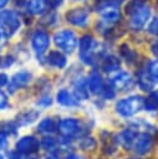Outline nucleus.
Returning a JSON list of instances; mask_svg holds the SVG:
<instances>
[{
  "label": "nucleus",
  "mask_w": 158,
  "mask_h": 159,
  "mask_svg": "<svg viewBox=\"0 0 158 159\" xmlns=\"http://www.w3.org/2000/svg\"><path fill=\"white\" fill-rule=\"evenodd\" d=\"M32 80V75L31 72L26 71V70H21L16 73L12 75L10 82L7 83V89L14 93L16 89H20V88H25L26 86H29V83L31 82Z\"/></svg>",
  "instance_id": "12"
},
{
  "label": "nucleus",
  "mask_w": 158,
  "mask_h": 159,
  "mask_svg": "<svg viewBox=\"0 0 158 159\" xmlns=\"http://www.w3.org/2000/svg\"><path fill=\"white\" fill-rule=\"evenodd\" d=\"M7 159H25V157L22 153H20L19 150L15 149V150H10L7 153Z\"/></svg>",
  "instance_id": "39"
},
{
  "label": "nucleus",
  "mask_w": 158,
  "mask_h": 159,
  "mask_svg": "<svg viewBox=\"0 0 158 159\" xmlns=\"http://www.w3.org/2000/svg\"><path fill=\"white\" fill-rule=\"evenodd\" d=\"M0 159H4V157H2V155H1V154H0Z\"/></svg>",
  "instance_id": "49"
},
{
  "label": "nucleus",
  "mask_w": 158,
  "mask_h": 159,
  "mask_svg": "<svg viewBox=\"0 0 158 159\" xmlns=\"http://www.w3.org/2000/svg\"><path fill=\"white\" fill-rule=\"evenodd\" d=\"M56 101H57L58 104H61L63 107H75V106H78V98L73 93L68 92L65 88H62V89H60L57 92Z\"/></svg>",
  "instance_id": "18"
},
{
  "label": "nucleus",
  "mask_w": 158,
  "mask_h": 159,
  "mask_svg": "<svg viewBox=\"0 0 158 159\" xmlns=\"http://www.w3.org/2000/svg\"><path fill=\"white\" fill-rule=\"evenodd\" d=\"M73 1H78V0H73Z\"/></svg>",
  "instance_id": "51"
},
{
  "label": "nucleus",
  "mask_w": 158,
  "mask_h": 159,
  "mask_svg": "<svg viewBox=\"0 0 158 159\" xmlns=\"http://www.w3.org/2000/svg\"><path fill=\"white\" fill-rule=\"evenodd\" d=\"M119 55L124 58V61L127 63H133L137 58V53L127 45V43H122L119 46Z\"/></svg>",
  "instance_id": "26"
},
{
  "label": "nucleus",
  "mask_w": 158,
  "mask_h": 159,
  "mask_svg": "<svg viewBox=\"0 0 158 159\" xmlns=\"http://www.w3.org/2000/svg\"><path fill=\"white\" fill-rule=\"evenodd\" d=\"M53 42L65 53H72L78 45L77 36L71 30H61L56 32L53 35Z\"/></svg>",
  "instance_id": "4"
},
{
  "label": "nucleus",
  "mask_w": 158,
  "mask_h": 159,
  "mask_svg": "<svg viewBox=\"0 0 158 159\" xmlns=\"http://www.w3.org/2000/svg\"><path fill=\"white\" fill-rule=\"evenodd\" d=\"M100 138H101V145H102L103 153L107 154V155L113 154L117 149V145L119 144L118 135L112 134L109 132H102Z\"/></svg>",
  "instance_id": "14"
},
{
  "label": "nucleus",
  "mask_w": 158,
  "mask_h": 159,
  "mask_svg": "<svg viewBox=\"0 0 158 159\" xmlns=\"http://www.w3.org/2000/svg\"><path fill=\"white\" fill-rule=\"evenodd\" d=\"M15 62V58L11 55H5L2 56V61H1V66L0 68H10Z\"/></svg>",
  "instance_id": "36"
},
{
  "label": "nucleus",
  "mask_w": 158,
  "mask_h": 159,
  "mask_svg": "<svg viewBox=\"0 0 158 159\" xmlns=\"http://www.w3.org/2000/svg\"><path fill=\"white\" fill-rule=\"evenodd\" d=\"M36 104L39 106V107H42V108H46V107H50L51 104H52V98L49 96V94H45V96H41L39 99H37V102H36Z\"/></svg>",
  "instance_id": "34"
},
{
  "label": "nucleus",
  "mask_w": 158,
  "mask_h": 159,
  "mask_svg": "<svg viewBox=\"0 0 158 159\" xmlns=\"http://www.w3.org/2000/svg\"><path fill=\"white\" fill-rule=\"evenodd\" d=\"M17 124H16V122L15 120H6V122H2L1 124H0V130H2V132H5V133H7V134H10V135H15L16 133H17Z\"/></svg>",
  "instance_id": "30"
},
{
  "label": "nucleus",
  "mask_w": 158,
  "mask_h": 159,
  "mask_svg": "<svg viewBox=\"0 0 158 159\" xmlns=\"http://www.w3.org/2000/svg\"><path fill=\"white\" fill-rule=\"evenodd\" d=\"M116 89L113 88V86L108 82V84H105V87H103V89H102V92H101V96L105 98V99H113L114 98V96H116Z\"/></svg>",
  "instance_id": "32"
},
{
  "label": "nucleus",
  "mask_w": 158,
  "mask_h": 159,
  "mask_svg": "<svg viewBox=\"0 0 158 159\" xmlns=\"http://www.w3.org/2000/svg\"><path fill=\"white\" fill-rule=\"evenodd\" d=\"M144 108V98L138 94H132L119 99L116 103V112L124 118H129Z\"/></svg>",
  "instance_id": "2"
},
{
  "label": "nucleus",
  "mask_w": 158,
  "mask_h": 159,
  "mask_svg": "<svg viewBox=\"0 0 158 159\" xmlns=\"http://www.w3.org/2000/svg\"><path fill=\"white\" fill-rule=\"evenodd\" d=\"M147 71L149 72L152 80L154 81V83L158 82V60H154V61H149L147 63Z\"/></svg>",
  "instance_id": "31"
},
{
  "label": "nucleus",
  "mask_w": 158,
  "mask_h": 159,
  "mask_svg": "<svg viewBox=\"0 0 158 159\" xmlns=\"http://www.w3.org/2000/svg\"><path fill=\"white\" fill-rule=\"evenodd\" d=\"M4 39H5V37H4V34H2L1 31H0V42H1V41H2Z\"/></svg>",
  "instance_id": "47"
},
{
  "label": "nucleus",
  "mask_w": 158,
  "mask_h": 159,
  "mask_svg": "<svg viewBox=\"0 0 158 159\" xmlns=\"http://www.w3.org/2000/svg\"><path fill=\"white\" fill-rule=\"evenodd\" d=\"M46 4L49 7L55 10V9H58L63 4V0H46Z\"/></svg>",
  "instance_id": "40"
},
{
  "label": "nucleus",
  "mask_w": 158,
  "mask_h": 159,
  "mask_svg": "<svg viewBox=\"0 0 158 159\" xmlns=\"http://www.w3.org/2000/svg\"><path fill=\"white\" fill-rule=\"evenodd\" d=\"M57 130V123L52 118H44L37 124V132L42 134H52Z\"/></svg>",
  "instance_id": "24"
},
{
  "label": "nucleus",
  "mask_w": 158,
  "mask_h": 159,
  "mask_svg": "<svg viewBox=\"0 0 158 159\" xmlns=\"http://www.w3.org/2000/svg\"><path fill=\"white\" fill-rule=\"evenodd\" d=\"M97 12H100L102 21L107 25L117 24L121 20V10L117 5L113 4L97 5Z\"/></svg>",
  "instance_id": "9"
},
{
  "label": "nucleus",
  "mask_w": 158,
  "mask_h": 159,
  "mask_svg": "<svg viewBox=\"0 0 158 159\" xmlns=\"http://www.w3.org/2000/svg\"><path fill=\"white\" fill-rule=\"evenodd\" d=\"M39 117H40L39 111H25V112H21L20 114H17L15 122L19 127H24V125L34 123Z\"/></svg>",
  "instance_id": "22"
},
{
  "label": "nucleus",
  "mask_w": 158,
  "mask_h": 159,
  "mask_svg": "<svg viewBox=\"0 0 158 159\" xmlns=\"http://www.w3.org/2000/svg\"><path fill=\"white\" fill-rule=\"evenodd\" d=\"M153 135L149 132H141L136 138L133 149L138 155H144L151 152V149L153 148Z\"/></svg>",
  "instance_id": "13"
},
{
  "label": "nucleus",
  "mask_w": 158,
  "mask_h": 159,
  "mask_svg": "<svg viewBox=\"0 0 158 159\" xmlns=\"http://www.w3.org/2000/svg\"><path fill=\"white\" fill-rule=\"evenodd\" d=\"M21 26V17L19 12L14 10L0 11V31L4 34L5 39L15 35Z\"/></svg>",
  "instance_id": "3"
},
{
  "label": "nucleus",
  "mask_w": 158,
  "mask_h": 159,
  "mask_svg": "<svg viewBox=\"0 0 158 159\" xmlns=\"http://www.w3.org/2000/svg\"><path fill=\"white\" fill-rule=\"evenodd\" d=\"M138 133L136 132V129L133 128H128V129H123L119 134H118V142L119 144L129 150V149H133V145H134V142H136V138H137Z\"/></svg>",
  "instance_id": "16"
},
{
  "label": "nucleus",
  "mask_w": 158,
  "mask_h": 159,
  "mask_svg": "<svg viewBox=\"0 0 158 159\" xmlns=\"http://www.w3.org/2000/svg\"><path fill=\"white\" fill-rule=\"evenodd\" d=\"M144 108L149 112H153V111H157L158 109V103L156 101H153L149 96L147 98H144Z\"/></svg>",
  "instance_id": "35"
},
{
  "label": "nucleus",
  "mask_w": 158,
  "mask_h": 159,
  "mask_svg": "<svg viewBox=\"0 0 158 159\" xmlns=\"http://www.w3.org/2000/svg\"><path fill=\"white\" fill-rule=\"evenodd\" d=\"M10 0H0V10H2L7 4H9Z\"/></svg>",
  "instance_id": "45"
},
{
  "label": "nucleus",
  "mask_w": 158,
  "mask_h": 159,
  "mask_svg": "<svg viewBox=\"0 0 158 159\" xmlns=\"http://www.w3.org/2000/svg\"><path fill=\"white\" fill-rule=\"evenodd\" d=\"M78 147H80L82 150H93V149L97 147V142L95 140V138L88 137V135H85V137L81 138Z\"/></svg>",
  "instance_id": "27"
},
{
  "label": "nucleus",
  "mask_w": 158,
  "mask_h": 159,
  "mask_svg": "<svg viewBox=\"0 0 158 159\" xmlns=\"http://www.w3.org/2000/svg\"><path fill=\"white\" fill-rule=\"evenodd\" d=\"M137 83H138L139 88L142 91H146V92H148V91H151L153 88L154 81L152 80V77H151L149 72L147 71V68H141L138 71V73H137Z\"/></svg>",
  "instance_id": "19"
},
{
  "label": "nucleus",
  "mask_w": 158,
  "mask_h": 159,
  "mask_svg": "<svg viewBox=\"0 0 158 159\" xmlns=\"http://www.w3.org/2000/svg\"><path fill=\"white\" fill-rule=\"evenodd\" d=\"M7 133L0 130V150H5L7 148V144H9V140H7Z\"/></svg>",
  "instance_id": "37"
},
{
  "label": "nucleus",
  "mask_w": 158,
  "mask_h": 159,
  "mask_svg": "<svg viewBox=\"0 0 158 159\" xmlns=\"http://www.w3.org/2000/svg\"><path fill=\"white\" fill-rule=\"evenodd\" d=\"M1 61H2V55H1V48H0V66H1Z\"/></svg>",
  "instance_id": "48"
},
{
  "label": "nucleus",
  "mask_w": 158,
  "mask_h": 159,
  "mask_svg": "<svg viewBox=\"0 0 158 159\" xmlns=\"http://www.w3.org/2000/svg\"><path fill=\"white\" fill-rule=\"evenodd\" d=\"M66 21L76 27H86L88 25V20H90V15L88 11H86L82 7H75L71 9L66 12L65 15Z\"/></svg>",
  "instance_id": "11"
},
{
  "label": "nucleus",
  "mask_w": 158,
  "mask_h": 159,
  "mask_svg": "<svg viewBox=\"0 0 158 159\" xmlns=\"http://www.w3.org/2000/svg\"><path fill=\"white\" fill-rule=\"evenodd\" d=\"M7 107H9V98H7L6 93L0 89V111L6 109Z\"/></svg>",
  "instance_id": "38"
},
{
  "label": "nucleus",
  "mask_w": 158,
  "mask_h": 159,
  "mask_svg": "<svg viewBox=\"0 0 158 159\" xmlns=\"http://www.w3.org/2000/svg\"><path fill=\"white\" fill-rule=\"evenodd\" d=\"M31 159H36V158H31Z\"/></svg>",
  "instance_id": "50"
},
{
  "label": "nucleus",
  "mask_w": 158,
  "mask_h": 159,
  "mask_svg": "<svg viewBox=\"0 0 158 159\" xmlns=\"http://www.w3.org/2000/svg\"><path fill=\"white\" fill-rule=\"evenodd\" d=\"M40 147V140L34 135H24L15 144V149L22 153L24 155H32L37 153Z\"/></svg>",
  "instance_id": "8"
},
{
  "label": "nucleus",
  "mask_w": 158,
  "mask_h": 159,
  "mask_svg": "<svg viewBox=\"0 0 158 159\" xmlns=\"http://www.w3.org/2000/svg\"><path fill=\"white\" fill-rule=\"evenodd\" d=\"M46 6H47L46 0H27L26 2L27 14H31V15L44 14Z\"/></svg>",
  "instance_id": "23"
},
{
  "label": "nucleus",
  "mask_w": 158,
  "mask_h": 159,
  "mask_svg": "<svg viewBox=\"0 0 158 159\" xmlns=\"http://www.w3.org/2000/svg\"><path fill=\"white\" fill-rule=\"evenodd\" d=\"M87 83H88V88L90 92L93 94H101L103 87H105V81L103 77L101 76V73L98 71H92L87 78Z\"/></svg>",
  "instance_id": "15"
},
{
  "label": "nucleus",
  "mask_w": 158,
  "mask_h": 159,
  "mask_svg": "<svg viewBox=\"0 0 158 159\" xmlns=\"http://www.w3.org/2000/svg\"><path fill=\"white\" fill-rule=\"evenodd\" d=\"M119 67H121V61H119V58L117 56H114V55H106L102 58L101 68L106 73L116 72V71H118Z\"/></svg>",
  "instance_id": "21"
},
{
  "label": "nucleus",
  "mask_w": 158,
  "mask_h": 159,
  "mask_svg": "<svg viewBox=\"0 0 158 159\" xmlns=\"http://www.w3.org/2000/svg\"><path fill=\"white\" fill-rule=\"evenodd\" d=\"M151 50H152V53L158 58V40L152 45V47H151Z\"/></svg>",
  "instance_id": "42"
},
{
  "label": "nucleus",
  "mask_w": 158,
  "mask_h": 159,
  "mask_svg": "<svg viewBox=\"0 0 158 159\" xmlns=\"http://www.w3.org/2000/svg\"><path fill=\"white\" fill-rule=\"evenodd\" d=\"M144 4H147V0H128L127 4H126V6H124V12L127 15H131L137 9H139L141 6H143Z\"/></svg>",
  "instance_id": "29"
},
{
  "label": "nucleus",
  "mask_w": 158,
  "mask_h": 159,
  "mask_svg": "<svg viewBox=\"0 0 158 159\" xmlns=\"http://www.w3.org/2000/svg\"><path fill=\"white\" fill-rule=\"evenodd\" d=\"M100 45L97 43V41L91 36V35H83L80 40H78V56L80 60L85 63V65H95L96 63V58L98 57H105L107 53H105V50H98Z\"/></svg>",
  "instance_id": "1"
},
{
  "label": "nucleus",
  "mask_w": 158,
  "mask_h": 159,
  "mask_svg": "<svg viewBox=\"0 0 158 159\" xmlns=\"http://www.w3.org/2000/svg\"><path fill=\"white\" fill-rule=\"evenodd\" d=\"M149 97H151L153 101H156V102L158 103V89H154V91H152V92L149 93Z\"/></svg>",
  "instance_id": "43"
},
{
  "label": "nucleus",
  "mask_w": 158,
  "mask_h": 159,
  "mask_svg": "<svg viewBox=\"0 0 158 159\" xmlns=\"http://www.w3.org/2000/svg\"><path fill=\"white\" fill-rule=\"evenodd\" d=\"M40 144H41V147L45 149V150H50V152H53L58 145H60V140L57 139V138H55V137H52L51 134H46L42 139H41V142H40Z\"/></svg>",
  "instance_id": "25"
},
{
  "label": "nucleus",
  "mask_w": 158,
  "mask_h": 159,
  "mask_svg": "<svg viewBox=\"0 0 158 159\" xmlns=\"http://www.w3.org/2000/svg\"><path fill=\"white\" fill-rule=\"evenodd\" d=\"M133 77L127 71H116L113 76L109 78V83L118 92H124L133 86Z\"/></svg>",
  "instance_id": "10"
},
{
  "label": "nucleus",
  "mask_w": 158,
  "mask_h": 159,
  "mask_svg": "<svg viewBox=\"0 0 158 159\" xmlns=\"http://www.w3.org/2000/svg\"><path fill=\"white\" fill-rule=\"evenodd\" d=\"M81 130V123L76 118H63L57 123V132H60V134L66 139H71L77 135L82 137Z\"/></svg>",
  "instance_id": "6"
},
{
  "label": "nucleus",
  "mask_w": 158,
  "mask_h": 159,
  "mask_svg": "<svg viewBox=\"0 0 158 159\" xmlns=\"http://www.w3.org/2000/svg\"><path fill=\"white\" fill-rule=\"evenodd\" d=\"M73 94L78 99H87L90 97V88L86 78L80 77L73 82Z\"/></svg>",
  "instance_id": "20"
},
{
  "label": "nucleus",
  "mask_w": 158,
  "mask_h": 159,
  "mask_svg": "<svg viewBox=\"0 0 158 159\" xmlns=\"http://www.w3.org/2000/svg\"><path fill=\"white\" fill-rule=\"evenodd\" d=\"M7 83H9V77L5 73L0 72V88L4 87V86H6Z\"/></svg>",
  "instance_id": "41"
},
{
  "label": "nucleus",
  "mask_w": 158,
  "mask_h": 159,
  "mask_svg": "<svg viewBox=\"0 0 158 159\" xmlns=\"http://www.w3.org/2000/svg\"><path fill=\"white\" fill-rule=\"evenodd\" d=\"M147 32L153 35V36H157L158 37V16H154L152 19V21L148 24V27H147Z\"/></svg>",
  "instance_id": "33"
},
{
  "label": "nucleus",
  "mask_w": 158,
  "mask_h": 159,
  "mask_svg": "<svg viewBox=\"0 0 158 159\" xmlns=\"http://www.w3.org/2000/svg\"><path fill=\"white\" fill-rule=\"evenodd\" d=\"M45 60H46L47 65H50L51 67L58 68V70L63 68V67L67 65V58H66V56H65L61 51H57V50L50 51Z\"/></svg>",
  "instance_id": "17"
},
{
  "label": "nucleus",
  "mask_w": 158,
  "mask_h": 159,
  "mask_svg": "<svg viewBox=\"0 0 158 159\" xmlns=\"http://www.w3.org/2000/svg\"><path fill=\"white\" fill-rule=\"evenodd\" d=\"M65 159H85V158H83V157H81V155H77V154L72 153V154H70L68 157H66Z\"/></svg>",
  "instance_id": "44"
},
{
  "label": "nucleus",
  "mask_w": 158,
  "mask_h": 159,
  "mask_svg": "<svg viewBox=\"0 0 158 159\" xmlns=\"http://www.w3.org/2000/svg\"><path fill=\"white\" fill-rule=\"evenodd\" d=\"M151 15H152V7L148 4H144L143 6H141L129 15V27L133 31L142 30L148 24Z\"/></svg>",
  "instance_id": "5"
},
{
  "label": "nucleus",
  "mask_w": 158,
  "mask_h": 159,
  "mask_svg": "<svg viewBox=\"0 0 158 159\" xmlns=\"http://www.w3.org/2000/svg\"><path fill=\"white\" fill-rule=\"evenodd\" d=\"M45 159H58V158H57L55 154H52V153H51V154H50V155H47Z\"/></svg>",
  "instance_id": "46"
},
{
  "label": "nucleus",
  "mask_w": 158,
  "mask_h": 159,
  "mask_svg": "<svg viewBox=\"0 0 158 159\" xmlns=\"http://www.w3.org/2000/svg\"><path fill=\"white\" fill-rule=\"evenodd\" d=\"M50 46V36L46 31L42 30H36L32 36H31V47L34 50V52L36 53L37 58L42 62L44 55L47 51Z\"/></svg>",
  "instance_id": "7"
},
{
  "label": "nucleus",
  "mask_w": 158,
  "mask_h": 159,
  "mask_svg": "<svg viewBox=\"0 0 158 159\" xmlns=\"http://www.w3.org/2000/svg\"><path fill=\"white\" fill-rule=\"evenodd\" d=\"M58 20V15L55 11H50V12H45L40 20V22L45 26H53L55 24H57Z\"/></svg>",
  "instance_id": "28"
}]
</instances>
